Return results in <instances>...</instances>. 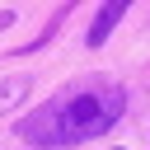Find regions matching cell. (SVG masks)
Listing matches in <instances>:
<instances>
[{
	"label": "cell",
	"mask_w": 150,
	"mask_h": 150,
	"mask_svg": "<svg viewBox=\"0 0 150 150\" xmlns=\"http://www.w3.org/2000/svg\"><path fill=\"white\" fill-rule=\"evenodd\" d=\"M127 9H131V0H103V9L94 14V23H89V38H84V42H89V47H103V42L112 38V28L122 23V14H127Z\"/></svg>",
	"instance_id": "cell-2"
},
{
	"label": "cell",
	"mask_w": 150,
	"mask_h": 150,
	"mask_svg": "<svg viewBox=\"0 0 150 150\" xmlns=\"http://www.w3.org/2000/svg\"><path fill=\"white\" fill-rule=\"evenodd\" d=\"M23 94H28V80H23V75L5 80V84H0V112H5V108H14V103H19Z\"/></svg>",
	"instance_id": "cell-4"
},
{
	"label": "cell",
	"mask_w": 150,
	"mask_h": 150,
	"mask_svg": "<svg viewBox=\"0 0 150 150\" xmlns=\"http://www.w3.org/2000/svg\"><path fill=\"white\" fill-rule=\"evenodd\" d=\"M122 112H127V89L89 75V80L56 89L47 103H38V112H28L19 122V136L38 150H61V145H80V141L112 131L122 122Z\"/></svg>",
	"instance_id": "cell-1"
},
{
	"label": "cell",
	"mask_w": 150,
	"mask_h": 150,
	"mask_svg": "<svg viewBox=\"0 0 150 150\" xmlns=\"http://www.w3.org/2000/svg\"><path fill=\"white\" fill-rule=\"evenodd\" d=\"M9 23H14V9H0V33H5Z\"/></svg>",
	"instance_id": "cell-5"
},
{
	"label": "cell",
	"mask_w": 150,
	"mask_h": 150,
	"mask_svg": "<svg viewBox=\"0 0 150 150\" xmlns=\"http://www.w3.org/2000/svg\"><path fill=\"white\" fill-rule=\"evenodd\" d=\"M70 9H75V0H66V5H61V9L52 14V23H47V28L38 33V42H28V47H19V52H38V47H47V42H52V33H56V28L66 23V14H70Z\"/></svg>",
	"instance_id": "cell-3"
}]
</instances>
